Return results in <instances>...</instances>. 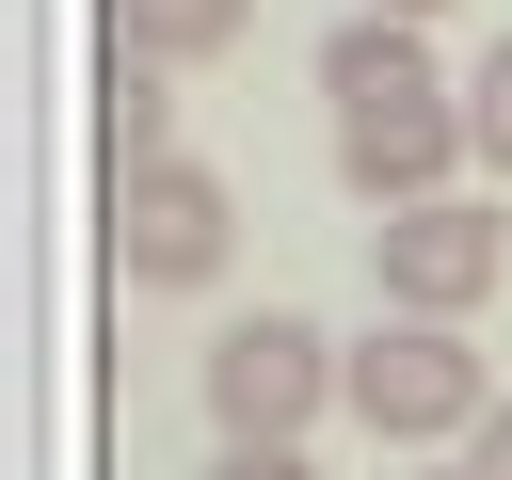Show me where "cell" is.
<instances>
[{"instance_id": "ba28073f", "label": "cell", "mask_w": 512, "mask_h": 480, "mask_svg": "<svg viewBox=\"0 0 512 480\" xmlns=\"http://www.w3.org/2000/svg\"><path fill=\"white\" fill-rule=\"evenodd\" d=\"M464 160H496L512 176V32L480 48V80H464Z\"/></svg>"}, {"instance_id": "6da1fadb", "label": "cell", "mask_w": 512, "mask_h": 480, "mask_svg": "<svg viewBox=\"0 0 512 480\" xmlns=\"http://www.w3.org/2000/svg\"><path fill=\"white\" fill-rule=\"evenodd\" d=\"M320 96H336V176L368 192V208H432L448 192V160H464V96L432 80V48H416V16H336L320 32Z\"/></svg>"}, {"instance_id": "3957f363", "label": "cell", "mask_w": 512, "mask_h": 480, "mask_svg": "<svg viewBox=\"0 0 512 480\" xmlns=\"http://www.w3.org/2000/svg\"><path fill=\"white\" fill-rule=\"evenodd\" d=\"M320 400H336V336H320V320L256 304V320L208 336V432H224V448H304Z\"/></svg>"}, {"instance_id": "8fae6325", "label": "cell", "mask_w": 512, "mask_h": 480, "mask_svg": "<svg viewBox=\"0 0 512 480\" xmlns=\"http://www.w3.org/2000/svg\"><path fill=\"white\" fill-rule=\"evenodd\" d=\"M368 16H432V0H368Z\"/></svg>"}, {"instance_id": "52a82bcc", "label": "cell", "mask_w": 512, "mask_h": 480, "mask_svg": "<svg viewBox=\"0 0 512 480\" xmlns=\"http://www.w3.org/2000/svg\"><path fill=\"white\" fill-rule=\"evenodd\" d=\"M112 16V48H144V64H224L240 32H256V0H96Z\"/></svg>"}, {"instance_id": "7c38bea8", "label": "cell", "mask_w": 512, "mask_h": 480, "mask_svg": "<svg viewBox=\"0 0 512 480\" xmlns=\"http://www.w3.org/2000/svg\"><path fill=\"white\" fill-rule=\"evenodd\" d=\"M432 480H480V464H432Z\"/></svg>"}, {"instance_id": "9c48e42d", "label": "cell", "mask_w": 512, "mask_h": 480, "mask_svg": "<svg viewBox=\"0 0 512 480\" xmlns=\"http://www.w3.org/2000/svg\"><path fill=\"white\" fill-rule=\"evenodd\" d=\"M464 464H480V480H512V384H496V416L464 432Z\"/></svg>"}, {"instance_id": "8992f818", "label": "cell", "mask_w": 512, "mask_h": 480, "mask_svg": "<svg viewBox=\"0 0 512 480\" xmlns=\"http://www.w3.org/2000/svg\"><path fill=\"white\" fill-rule=\"evenodd\" d=\"M160 160H176V64L112 48L96 64V176H160Z\"/></svg>"}, {"instance_id": "7a4b0ae2", "label": "cell", "mask_w": 512, "mask_h": 480, "mask_svg": "<svg viewBox=\"0 0 512 480\" xmlns=\"http://www.w3.org/2000/svg\"><path fill=\"white\" fill-rule=\"evenodd\" d=\"M336 400H352L384 448H448V432L496 416V368L464 352V320H368V336L336 352Z\"/></svg>"}, {"instance_id": "5b68a950", "label": "cell", "mask_w": 512, "mask_h": 480, "mask_svg": "<svg viewBox=\"0 0 512 480\" xmlns=\"http://www.w3.org/2000/svg\"><path fill=\"white\" fill-rule=\"evenodd\" d=\"M240 240V192L208 160H160V176H112V272L128 288H208Z\"/></svg>"}, {"instance_id": "30bf717a", "label": "cell", "mask_w": 512, "mask_h": 480, "mask_svg": "<svg viewBox=\"0 0 512 480\" xmlns=\"http://www.w3.org/2000/svg\"><path fill=\"white\" fill-rule=\"evenodd\" d=\"M208 480H320V464H304V448H224Z\"/></svg>"}, {"instance_id": "277c9868", "label": "cell", "mask_w": 512, "mask_h": 480, "mask_svg": "<svg viewBox=\"0 0 512 480\" xmlns=\"http://www.w3.org/2000/svg\"><path fill=\"white\" fill-rule=\"evenodd\" d=\"M368 272H384V320H480L496 272H512V224L464 208V192H432V208H384L368 224Z\"/></svg>"}]
</instances>
